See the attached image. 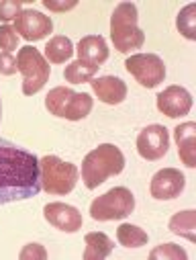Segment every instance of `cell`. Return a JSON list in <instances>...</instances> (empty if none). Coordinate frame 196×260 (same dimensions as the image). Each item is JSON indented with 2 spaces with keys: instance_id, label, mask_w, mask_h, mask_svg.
<instances>
[{
  "instance_id": "7c38bea8",
  "label": "cell",
  "mask_w": 196,
  "mask_h": 260,
  "mask_svg": "<svg viewBox=\"0 0 196 260\" xmlns=\"http://www.w3.org/2000/svg\"><path fill=\"white\" fill-rule=\"evenodd\" d=\"M192 109V94L184 86H168L158 94V111L170 119L188 115Z\"/></svg>"
},
{
  "instance_id": "3957f363",
  "label": "cell",
  "mask_w": 196,
  "mask_h": 260,
  "mask_svg": "<svg viewBox=\"0 0 196 260\" xmlns=\"http://www.w3.org/2000/svg\"><path fill=\"white\" fill-rule=\"evenodd\" d=\"M125 168V156L114 144H100L82 162V180L86 188H98L108 176L121 174Z\"/></svg>"
},
{
  "instance_id": "603a6c76",
  "label": "cell",
  "mask_w": 196,
  "mask_h": 260,
  "mask_svg": "<svg viewBox=\"0 0 196 260\" xmlns=\"http://www.w3.org/2000/svg\"><path fill=\"white\" fill-rule=\"evenodd\" d=\"M149 258H151V260H158V258H172V260H186V258H188V254H186V250H182L180 246H176V244H172V242H168V244H162V246H158V248H153V250L149 252Z\"/></svg>"
},
{
  "instance_id": "d4e9b609",
  "label": "cell",
  "mask_w": 196,
  "mask_h": 260,
  "mask_svg": "<svg viewBox=\"0 0 196 260\" xmlns=\"http://www.w3.org/2000/svg\"><path fill=\"white\" fill-rule=\"evenodd\" d=\"M17 45H19V35H17V31L13 29V27H9V25H5V27H0V49H5V51H13V49H17Z\"/></svg>"
},
{
  "instance_id": "9c48e42d",
  "label": "cell",
  "mask_w": 196,
  "mask_h": 260,
  "mask_svg": "<svg viewBox=\"0 0 196 260\" xmlns=\"http://www.w3.org/2000/svg\"><path fill=\"white\" fill-rule=\"evenodd\" d=\"M170 148V134L164 125H147L141 129L137 138V152L143 160H160L168 154Z\"/></svg>"
},
{
  "instance_id": "e0dca14e",
  "label": "cell",
  "mask_w": 196,
  "mask_h": 260,
  "mask_svg": "<svg viewBox=\"0 0 196 260\" xmlns=\"http://www.w3.org/2000/svg\"><path fill=\"white\" fill-rule=\"evenodd\" d=\"M86 242V250H84V260H102L112 252V240L102 234V232H92L86 234L84 238Z\"/></svg>"
},
{
  "instance_id": "484cf974",
  "label": "cell",
  "mask_w": 196,
  "mask_h": 260,
  "mask_svg": "<svg viewBox=\"0 0 196 260\" xmlns=\"http://www.w3.org/2000/svg\"><path fill=\"white\" fill-rule=\"evenodd\" d=\"M17 57L9 51H3L0 53V74H5V76H13L17 74Z\"/></svg>"
},
{
  "instance_id": "cb8c5ba5",
  "label": "cell",
  "mask_w": 196,
  "mask_h": 260,
  "mask_svg": "<svg viewBox=\"0 0 196 260\" xmlns=\"http://www.w3.org/2000/svg\"><path fill=\"white\" fill-rule=\"evenodd\" d=\"M23 13L21 0H5L0 3V21H15Z\"/></svg>"
},
{
  "instance_id": "30bf717a",
  "label": "cell",
  "mask_w": 196,
  "mask_h": 260,
  "mask_svg": "<svg viewBox=\"0 0 196 260\" xmlns=\"http://www.w3.org/2000/svg\"><path fill=\"white\" fill-rule=\"evenodd\" d=\"M15 31L27 41H41L53 31V21L39 11L27 9L15 19Z\"/></svg>"
},
{
  "instance_id": "6da1fadb",
  "label": "cell",
  "mask_w": 196,
  "mask_h": 260,
  "mask_svg": "<svg viewBox=\"0 0 196 260\" xmlns=\"http://www.w3.org/2000/svg\"><path fill=\"white\" fill-rule=\"evenodd\" d=\"M41 190L39 158L0 138V207L37 197Z\"/></svg>"
},
{
  "instance_id": "52a82bcc",
  "label": "cell",
  "mask_w": 196,
  "mask_h": 260,
  "mask_svg": "<svg viewBox=\"0 0 196 260\" xmlns=\"http://www.w3.org/2000/svg\"><path fill=\"white\" fill-rule=\"evenodd\" d=\"M133 209H135L133 192L125 186H114L92 201L90 217L96 221H114V219H123L131 215Z\"/></svg>"
},
{
  "instance_id": "4316f807",
  "label": "cell",
  "mask_w": 196,
  "mask_h": 260,
  "mask_svg": "<svg viewBox=\"0 0 196 260\" xmlns=\"http://www.w3.org/2000/svg\"><path fill=\"white\" fill-rule=\"evenodd\" d=\"M21 258L23 260H27V258H47V252L39 244H27L21 252Z\"/></svg>"
},
{
  "instance_id": "9a60e30c",
  "label": "cell",
  "mask_w": 196,
  "mask_h": 260,
  "mask_svg": "<svg viewBox=\"0 0 196 260\" xmlns=\"http://www.w3.org/2000/svg\"><path fill=\"white\" fill-rule=\"evenodd\" d=\"M174 138H176V144H178L180 160L188 168H194L196 166V123L188 121V123L178 125L174 129Z\"/></svg>"
},
{
  "instance_id": "7a4b0ae2",
  "label": "cell",
  "mask_w": 196,
  "mask_h": 260,
  "mask_svg": "<svg viewBox=\"0 0 196 260\" xmlns=\"http://www.w3.org/2000/svg\"><path fill=\"white\" fill-rule=\"evenodd\" d=\"M139 13L133 3H121L110 15V39L116 51L129 53L141 49L145 43V33L137 25Z\"/></svg>"
},
{
  "instance_id": "4fadbf2b",
  "label": "cell",
  "mask_w": 196,
  "mask_h": 260,
  "mask_svg": "<svg viewBox=\"0 0 196 260\" xmlns=\"http://www.w3.org/2000/svg\"><path fill=\"white\" fill-rule=\"evenodd\" d=\"M43 215L45 219L55 225L61 232H68L74 234L78 230H82V213L72 207V205H65V203H49L43 207Z\"/></svg>"
},
{
  "instance_id": "2e32d148",
  "label": "cell",
  "mask_w": 196,
  "mask_h": 260,
  "mask_svg": "<svg viewBox=\"0 0 196 260\" xmlns=\"http://www.w3.org/2000/svg\"><path fill=\"white\" fill-rule=\"evenodd\" d=\"M78 57L86 63H92V66H98L104 63L108 59V47H106V41L100 37V35H86L80 39L78 43Z\"/></svg>"
},
{
  "instance_id": "7402d4cb",
  "label": "cell",
  "mask_w": 196,
  "mask_h": 260,
  "mask_svg": "<svg viewBox=\"0 0 196 260\" xmlns=\"http://www.w3.org/2000/svg\"><path fill=\"white\" fill-rule=\"evenodd\" d=\"M176 25H178V31H180L186 39L194 41V39H196V7H194V5L184 7V9L178 13Z\"/></svg>"
},
{
  "instance_id": "ffe728a7",
  "label": "cell",
  "mask_w": 196,
  "mask_h": 260,
  "mask_svg": "<svg viewBox=\"0 0 196 260\" xmlns=\"http://www.w3.org/2000/svg\"><path fill=\"white\" fill-rule=\"evenodd\" d=\"M98 72V66H92V63H86L82 59L72 61L68 68L63 70V78L72 82V84H82V82H90L94 80V74Z\"/></svg>"
},
{
  "instance_id": "83f0119b",
  "label": "cell",
  "mask_w": 196,
  "mask_h": 260,
  "mask_svg": "<svg viewBox=\"0 0 196 260\" xmlns=\"http://www.w3.org/2000/svg\"><path fill=\"white\" fill-rule=\"evenodd\" d=\"M76 0H70V3H53V0H43V7L49 9V11H55V13H63V11H72L76 9Z\"/></svg>"
},
{
  "instance_id": "8992f818",
  "label": "cell",
  "mask_w": 196,
  "mask_h": 260,
  "mask_svg": "<svg viewBox=\"0 0 196 260\" xmlns=\"http://www.w3.org/2000/svg\"><path fill=\"white\" fill-rule=\"evenodd\" d=\"M17 68L23 74V94H37L49 80L51 66L49 61L39 53V49L25 45L17 53Z\"/></svg>"
},
{
  "instance_id": "5bb4252c",
  "label": "cell",
  "mask_w": 196,
  "mask_h": 260,
  "mask_svg": "<svg viewBox=\"0 0 196 260\" xmlns=\"http://www.w3.org/2000/svg\"><path fill=\"white\" fill-rule=\"evenodd\" d=\"M94 94L104 105H121L127 99V84L116 76H100L96 80H90Z\"/></svg>"
},
{
  "instance_id": "d6986e66",
  "label": "cell",
  "mask_w": 196,
  "mask_h": 260,
  "mask_svg": "<svg viewBox=\"0 0 196 260\" xmlns=\"http://www.w3.org/2000/svg\"><path fill=\"white\" fill-rule=\"evenodd\" d=\"M74 53V45L68 37L57 35L53 39H49V43L45 45V57L51 63H63L65 59H70Z\"/></svg>"
},
{
  "instance_id": "ac0fdd59",
  "label": "cell",
  "mask_w": 196,
  "mask_h": 260,
  "mask_svg": "<svg viewBox=\"0 0 196 260\" xmlns=\"http://www.w3.org/2000/svg\"><path fill=\"white\" fill-rule=\"evenodd\" d=\"M168 228L176 236H182L188 242H196V211L194 209H186V211L176 213L170 219Z\"/></svg>"
},
{
  "instance_id": "277c9868",
  "label": "cell",
  "mask_w": 196,
  "mask_h": 260,
  "mask_svg": "<svg viewBox=\"0 0 196 260\" xmlns=\"http://www.w3.org/2000/svg\"><path fill=\"white\" fill-rule=\"evenodd\" d=\"M78 168L72 162H63L57 156H43L39 160L41 188L49 194H68L78 182Z\"/></svg>"
},
{
  "instance_id": "44dd1931",
  "label": "cell",
  "mask_w": 196,
  "mask_h": 260,
  "mask_svg": "<svg viewBox=\"0 0 196 260\" xmlns=\"http://www.w3.org/2000/svg\"><path fill=\"white\" fill-rule=\"evenodd\" d=\"M116 240L125 246V248H141V246H145L147 244V234L141 230V228H137V225H131V223H123V225H119V230H116Z\"/></svg>"
},
{
  "instance_id": "8fae6325",
  "label": "cell",
  "mask_w": 196,
  "mask_h": 260,
  "mask_svg": "<svg viewBox=\"0 0 196 260\" xmlns=\"http://www.w3.org/2000/svg\"><path fill=\"white\" fill-rule=\"evenodd\" d=\"M186 178L180 170L176 168H164L160 172L153 174L151 178V197L158 201H168V199H176L178 194L184 190Z\"/></svg>"
},
{
  "instance_id": "ba28073f",
  "label": "cell",
  "mask_w": 196,
  "mask_h": 260,
  "mask_svg": "<svg viewBox=\"0 0 196 260\" xmlns=\"http://www.w3.org/2000/svg\"><path fill=\"white\" fill-rule=\"evenodd\" d=\"M125 68L145 88H155L166 78L164 59L155 53H135V55H131L125 61Z\"/></svg>"
},
{
  "instance_id": "5b68a950",
  "label": "cell",
  "mask_w": 196,
  "mask_h": 260,
  "mask_svg": "<svg viewBox=\"0 0 196 260\" xmlns=\"http://www.w3.org/2000/svg\"><path fill=\"white\" fill-rule=\"evenodd\" d=\"M92 96L86 92H76L72 88L57 86L51 88L49 94L45 96V109L61 119L68 121H80L90 115L92 111Z\"/></svg>"
}]
</instances>
